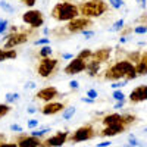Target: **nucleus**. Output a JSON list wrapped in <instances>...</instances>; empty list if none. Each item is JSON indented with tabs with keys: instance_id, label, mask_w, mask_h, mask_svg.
<instances>
[{
	"instance_id": "f3484780",
	"label": "nucleus",
	"mask_w": 147,
	"mask_h": 147,
	"mask_svg": "<svg viewBox=\"0 0 147 147\" xmlns=\"http://www.w3.org/2000/svg\"><path fill=\"white\" fill-rule=\"evenodd\" d=\"M102 122H103L105 127L115 125V124H122V115L121 113H109L102 119Z\"/></svg>"
},
{
	"instance_id": "cd10ccee",
	"label": "nucleus",
	"mask_w": 147,
	"mask_h": 147,
	"mask_svg": "<svg viewBox=\"0 0 147 147\" xmlns=\"http://www.w3.org/2000/svg\"><path fill=\"white\" fill-rule=\"evenodd\" d=\"M19 99V94L18 93H7L6 94V102L7 103H12V102H15Z\"/></svg>"
},
{
	"instance_id": "58836bf2",
	"label": "nucleus",
	"mask_w": 147,
	"mask_h": 147,
	"mask_svg": "<svg viewBox=\"0 0 147 147\" xmlns=\"http://www.w3.org/2000/svg\"><path fill=\"white\" fill-rule=\"evenodd\" d=\"M24 87H25V90H32V88H35V82H32V81H28L25 85H24Z\"/></svg>"
},
{
	"instance_id": "a19ab883",
	"label": "nucleus",
	"mask_w": 147,
	"mask_h": 147,
	"mask_svg": "<svg viewBox=\"0 0 147 147\" xmlns=\"http://www.w3.org/2000/svg\"><path fill=\"white\" fill-rule=\"evenodd\" d=\"M69 87H71V88H74V90H78L80 84H78V81L74 80V81H71V82H69Z\"/></svg>"
},
{
	"instance_id": "c03bdc74",
	"label": "nucleus",
	"mask_w": 147,
	"mask_h": 147,
	"mask_svg": "<svg viewBox=\"0 0 147 147\" xmlns=\"http://www.w3.org/2000/svg\"><path fill=\"white\" fill-rule=\"evenodd\" d=\"M140 60H141V62H144V63H147V50L140 55Z\"/></svg>"
},
{
	"instance_id": "6ab92c4d",
	"label": "nucleus",
	"mask_w": 147,
	"mask_h": 147,
	"mask_svg": "<svg viewBox=\"0 0 147 147\" xmlns=\"http://www.w3.org/2000/svg\"><path fill=\"white\" fill-rule=\"evenodd\" d=\"M52 53H53L52 47L47 44V46H43V47H41V50L38 52V56H40L41 59H44V57H50V56H52Z\"/></svg>"
},
{
	"instance_id": "f704fd0d",
	"label": "nucleus",
	"mask_w": 147,
	"mask_h": 147,
	"mask_svg": "<svg viewBox=\"0 0 147 147\" xmlns=\"http://www.w3.org/2000/svg\"><path fill=\"white\" fill-rule=\"evenodd\" d=\"M97 96H99V94H97V91H96V90H93V88L87 91V97H90V99H93V100H96V99H97Z\"/></svg>"
},
{
	"instance_id": "79ce46f5",
	"label": "nucleus",
	"mask_w": 147,
	"mask_h": 147,
	"mask_svg": "<svg viewBox=\"0 0 147 147\" xmlns=\"http://www.w3.org/2000/svg\"><path fill=\"white\" fill-rule=\"evenodd\" d=\"M0 147H18V143H2Z\"/></svg>"
},
{
	"instance_id": "de8ad7c7",
	"label": "nucleus",
	"mask_w": 147,
	"mask_h": 147,
	"mask_svg": "<svg viewBox=\"0 0 147 147\" xmlns=\"http://www.w3.org/2000/svg\"><path fill=\"white\" fill-rule=\"evenodd\" d=\"M110 144H112L110 141H103V143H100V144H97V147H109Z\"/></svg>"
},
{
	"instance_id": "c85d7f7f",
	"label": "nucleus",
	"mask_w": 147,
	"mask_h": 147,
	"mask_svg": "<svg viewBox=\"0 0 147 147\" xmlns=\"http://www.w3.org/2000/svg\"><path fill=\"white\" fill-rule=\"evenodd\" d=\"M109 3L113 9H121L124 6V0H109Z\"/></svg>"
},
{
	"instance_id": "09e8293b",
	"label": "nucleus",
	"mask_w": 147,
	"mask_h": 147,
	"mask_svg": "<svg viewBox=\"0 0 147 147\" xmlns=\"http://www.w3.org/2000/svg\"><path fill=\"white\" fill-rule=\"evenodd\" d=\"M137 3L140 7H146V3H147V0H137Z\"/></svg>"
},
{
	"instance_id": "39448f33",
	"label": "nucleus",
	"mask_w": 147,
	"mask_h": 147,
	"mask_svg": "<svg viewBox=\"0 0 147 147\" xmlns=\"http://www.w3.org/2000/svg\"><path fill=\"white\" fill-rule=\"evenodd\" d=\"M94 137H96V131H94L93 125L87 124V125L80 127V128L69 137V140H71L72 143H81V141H88V140H91V138H94Z\"/></svg>"
},
{
	"instance_id": "ea45409f",
	"label": "nucleus",
	"mask_w": 147,
	"mask_h": 147,
	"mask_svg": "<svg viewBox=\"0 0 147 147\" xmlns=\"http://www.w3.org/2000/svg\"><path fill=\"white\" fill-rule=\"evenodd\" d=\"M21 2H22L24 5H27V6L32 7V6L35 5V2H37V0H21Z\"/></svg>"
},
{
	"instance_id": "a18cd8bd",
	"label": "nucleus",
	"mask_w": 147,
	"mask_h": 147,
	"mask_svg": "<svg viewBox=\"0 0 147 147\" xmlns=\"http://www.w3.org/2000/svg\"><path fill=\"white\" fill-rule=\"evenodd\" d=\"M81 102H84V103H94L96 100L90 99V97H81Z\"/></svg>"
},
{
	"instance_id": "393cba45",
	"label": "nucleus",
	"mask_w": 147,
	"mask_h": 147,
	"mask_svg": "<svg viewBox=\"0 0 147 147\" xmlns=\"http://www.w3.org/2000/svg\"><path fill=\"white\" fill-rule=\"evenodd\" d=\"M128 141H129V146H132V147H136V146H138V147H143V146H146L144 143H141V141H138L136 137H134L132 136V134H131V136L128 137Z\"/></svg>"
},
{
	"instance_id": "e433bc0d",
	"label": "nucleus",
	"mask_w": 147,
	"mask_h": 147,
	"mask_svg": "<svg viewBox=\"0 0 147 147\" xmlns=\"http://www.w3.org/2000/svg\"><path fill=\"white\" fill-rule=\"evenodd\" d=\"M10 131H16V132H22V127L18 124H12L10 125Z\"/></svg>"
},
{
	"instance_id": "f03ea898",
	"label": "nucleus",
	"mask_w": 147,
	"mask_h": 147,
	"mask_svg": "<svg viewBox=\"0 0 147 147\" xmlns=\"http://www.w3.org/2000/svg\"><path fill=\"white\" fill-rule=\"evenodd\" d=\"M78 15H80V9L72 2H59L52 9V16L59 22H69L78 18Z\"/></svg>"
},
{
	"instance_id": "412c9836",
	"label": "nucleus",
	"mask_w": 147,
	"mask_h": 147,
	"mask_svg": "<svg viewBox=\"0 0 147 147\" xmlns=\"http://www.w3.org/2000/svg\"><path fill=\"white\" fill-rule=\"evenodd\" d=\"M124 25H125L124 19H119V21H116V22L113 24V25H112L110 31H113V32H116V31H121V30H124Z\"/></svg>"
},
{
	"instance_id": "5701e85b",
	"label": "nucleus",
	"mask_w": 147,
	"mask_h": 147,
	"mask_svg": "<svg viewBox=\"0 0 147 147\" xmlns=\"http://www.w3.org/2000/svg\"><path fill=\"white\" fill-rule=\"evenodd\" d=\"M91 55H93V52L90 50V49H84V50L80 52V55H78L77 57H81V59H84V60H88V59L91 57Z\"/></svg>"
},
{
	"instance_id": "ddd939ff",
	"label": "nucleus",
	"mask_w": 147,
	"mask_h": 147,
	"mask_svg": "<svg viewBox=\"0 0 147 147\" xmlns=\"http://www.w3.org/2000/svg\"><path fill=\"white\" fill-rule=\"evenodd\" d=\"M59 96V91H57V88H55V87H44V88H41L38 93H37V99H40V100H43V102H46V103H49V102H52L53 99H56V97Z\"/></svg>"
},
{
	"instance_id": "4c0bfd02",
	"label": "nucleus",
	"mask_w": 147,
	"mask_h": 147,
	"mask_svg": "<svg viewBox=\"0 0 147 147\" xmlns=\"http://www.w3.org/2000/svg\"><path fill=\"white\" fill-rule=\"evenodd\" d=\"M82 35L85 37V38H91V37L94 35V31H88V30H84V31H82Z\"/></svg>"
},
{
	"instance_id": "a211bd4d",
	"label": "nucleus",
	"mask_w": 147,
	"mask_h": 147,
	"mask_svg": "<svg viewBox=\"0 0 147 147\" xmlns=\"http://www.w3.org/2000/svg\"><path fill=\"white\" fill-rule=\"evenodd\" d=\"M74 115H75V107L74 106H69V107H65L63 110H62V118L65 119V121H68V119H71Z\"/></svg>"
},
{
	"instance_id": "1a4fd4ad",
	"label": "nucleus",
	"mask_w": 147,
	"mask_h": 147,
	"mask_svg": "<svg viewBox=\"0 0 147 147\" xmlns=\"http://www.w3.org/2000/svg\"><path fill=\"white\" fill-rule=\"evenodd\" d=\"M69 138V132L68 131H59L56 132L55 136L52 137H49L47 140L41 141V146L40 147H60V146H63Z\"/></svg>"
},
{
	"instance_id": "4be33fe9",
	"label": "nucleus",
	"mask_w": 147,
	"mask_h": 147,
	"mask_svg": "<svg viewBox=\"0 0 147 147\" xmlns=\"http://www.w3.org/2000/svg\"><path fill=\"white\" fill-rule=\"evenodd\" d=\"M134 121H136V116H134V115H122V124H124L125 127H128L129 124H132V122Z\"/></svg>"
},
{
	"instance_id": "2eb2a0df",
	"label": "nucleus",
	"mask_w": 147,
	"mask_h": 147,
	"mask_svg": "<svg viewBox=\"0 0 147 147\" xmlns=\"http://www.w3.org/2000/svg\"><path fill=\"white\" fill-rule=\"evenodd\" d=\"M125 129H127V127H125L124 124L107 125V127H105V129L100 132V136H102V137H115V136H118V134L124 132Z\"/></svg>"
},
{
	"instance_id": "f8f14e48",
	"label": "nucleus",
	"mask_w": 147,
	"mask_h": 147,
	"mask_svg": "<svg viewBox=\"0 0 147 147\" xmlns=\"http://www.w3.org/2000/svg\"><path fill=\"white\" fill-rule=\"evenodd\" d=\"M147 100V85H138L129 93V102L131 103H140Z\"/></svg>"
},
{
	"instance_id": "a878e982",
	"label": "nucleus",
	"mask_w": 147,
	"mask_h": 147,
	"mask_svg": "<svg viewBox=\"0 0 147 147\" xmlns=\"http://www.w3.org/2000/svg\"><path fill=\"white\" fill-rule=\"evenodd\" d=\"M112 97L115 100H118V102H121V100H125V94L122 93L121 90H115L113 93H112Z\"/></svg>"
},
{
	"instance_id": "3c124183",
	"label": "nucleus",
	"mask_w": 147,
	"mask_h": 147,
	"mask_svg": "<svg viewBox=\"0 0 147 147\" xmlns=\"http://www.w3.org/2000/svg\"><path fill=\"white\" fill-rule=\"evenodd\" d=\"M35 112H37L35 107H30V109H28V113H35Z\"/></svg>"
},
{
	"instance_id": "9d476101",
	"label": "nucleus",
	"mask_w": 147,
	"mask_h": 147,
	"mask_svg": "<svg viewBox=\"0 0 147 147\" xmlns=\"http://www.w3.org/2000/svg\"><path fill=\"white\" fill-rule=\"evenodd\" d=\"M87 69V60H84L81 57H74L71 62L65 66V74L66 75H74V74H80L82 71Z\"/></svg>"
},
{
	"instance_id": "4468645a",
	"label": "nucleus",
	"mask_w": 147,
	"mask_h": 147,
	"mask_svg": "<svg viewBox=\"0 0 147 147\" xmlns=\"http://www.w3.org/2000/svg\"><path fill=\"white\" fill-rule=\"evenodd\" d=\"M65 109V105L60 103V102H49L43 106L41 109V113L43 115H56L59 112H62Z\"/></svg>"
},
{
	"instance_id": "6e6552de",
	"label": "nucleus",
	"mask_w": 147,
	"mask_h": 147,
	"mask_svg": "<svg viewBox=\"0 0 147 147\" xmlns=\"http://www.w3.org/2000/svg\"><path fill=\"white\" fill-rule=\"evenodd\" d=\"M28 37L30 34L28 32H12V34H7L6 35V43L3 46L5 50H9V49H13L19 44H24L28 41Z\"/></svg>"
},
{
	"instance_id": "dca6fc26",
	"label": "nucleus",
	"mask_w": 147,
	"mask_h": 147,
	"mask_svg": "<svg viewBox=\"0 0 147 147\" xmlns=\"http://www.w3.org/2000/svg\"><path fill=\"white\" fill-rule=\"evenodd\" d=\"M110 50H112V49H102V50H97L96 53L91 55V60L99 62V63L105 62V60H107L109 56H110Z\"/></svg>"
},
{
	"instance_id": "37998d69",
	"label": "nucleus",
	"mask_w": 147,
	"mask_h": 147,
	"mask_svg": "<svg viewBox=\"0 0 147 147\" xmlns=\"http://www.w3.org/2000/svg\"><path fill=\"white\" fill-rule=\"evenodd\" d=\"M6 60V50L5 49H0V62Z\"/></svg>"
},
{
	"instance_id": "f257e3e1",
	"label": "nucleus",
	"mask_w": 147,
	"mask_h": 147,
	"mask_svg": "<svg viewBox=\"0 0 147 147\" xmlns=\"http://www.w3.org/2000/svg\"><path fill=\"white\" fill-rule=\"evenodd\" d=\"M137 71H136V65H134L131 60L124 59V60H118L115 65H112L105 74V80L107 81H119V80H136Z\"/></svg>"
},
{
	"instance_id": "864d4df0",
	"label": "nucleus",
	"mask_w": 147,
	"mask_h": 147,
	"mask_svg": "<svg viewBox=\"0 0 147 147\" xmlns=\"http://www.w3.org/2000/svg\"><path fill=\"white\" fill-rule=\"evenodd\" d=\"M119 41H121V43H125V41H127V38H125V37H121Z\"/></svg>"
},
{
	"instance_id": "0eeeda50",
	"label": "nucleus",
	"mask_w": 147,
	"mask_h": 147,
	"mask_svg": "<svg viewBox=\"0 0 147 147\" xmlns=\"http://www.w3.org/2000/svg\"><path fill=\"white\" fill-rule=\"evenodd\" d=\"M93 25V21L88 19V18H75L68 22L66 25V31L69 34H77V32H82L84 30H87L88 27Z\"/></svg>"
},
{
	"instance_id": "9b49d317",
	"label": "nucleus",
	"mask_w": 147,
	"mask_h": 147,
	"mask_svg": "<svg viewBox=\"0 0 147 147\" xmlns=\"http://www.w3.org/2000/svg\"><path fill=\"white\" fill-rule=\"evenodd\" d=\"M18 147H40L41 146V138L32 137L31 134L30 136H25V134H21L16 140Z\"/></svg>"
},
{
	"instance_id": "49530a36",
	"label": "nucleus",
	"mask_w": 147,
	"mask_h": 147,
	"mask_svg": "<svg viewBox=\"0 0 147 147\" xmlns=\"http://www.w3.org/2000/svg\"><path fill=\"white\" fill-rule=\"evenodd\" d=\"M124 105H125V100H121V102H118L115 105V109H122V107H124Z\"/></svg>"
},
{
	"instance_id": "603ef678",
	"label": "nucleus",
	"mask_w": 147,
	"mask_h": 147,
	"mask_svg": "<svg viewBox=\"0 0 147 147\" xmlns=\"http://www.w3.org/2000/svg\"><path fill=\"white\" fill-rule=\"evenodd\" d=\"M3 140H5V136H3V134H0V144L3 143Z\"/></svg>"
},
{
	"instance_id": "8fccbe9b",
	"label": "nucleus",
	"mask_w": 147,
	"mask_h": 147,
	"mask_svg": "<svg viewBox=\"0 0 147 147\" xmlns=\"http://www.w3.org/2000/svg\"><path fill=\"white\" fill-rule=\"evenodd\" d=\"M62 57H63V59H71V60L74 59V56H72V55H69V53H63V55H62Z\"/></svg>"
},
{
	"instance_id": "c756f323",
	"label": "nucleus",
	"mask_w": 147,
	"mask_h": 147,
	"mask_svg": "<svg viewBox=\"0 0 147 147\" xmlns=\"http://www.w3.org/2000/svg\"><path fill=\"white\" fill-rule=\"evenodd\" d=\"M127 82H128L127 80H122V81L119 80V81H115V82H113L112 85H110V87H112L113 90H118V88H121V87H124V85H125Z\"/></svg>"
},
{
	"instance_id": "72a5a7b5",
	"label": "nucleus",
	"mask_w": 147,
	"mask_h": 147,
	"mask_svg": "<svg viewBox=\"0 0 147 147\" xmlns=\"http://www.w3.org/2000/svg\"><path fill=\"white\" fill-rule=\"evenodd\" d=\"M18 56V53H16V50H6V59H15Z\"/></svg>"
},
{
	"instance_id": "b1692460",
	"label": "nucleus",
	"mask_w": 147,
	"mask_h": 147,
	"mask_svg": "<svg viewBox=\"0 0 147 147\" xmlns=\"http://www.w3.org/2000/svg\"><path fill=\"white\" fill-rule=\"evenodd\" d=\"M0 7H2L3 10H6L7 13H13V12H15V9L12 7L7 2H5V0H0Z\"/></svg>"
},
{
	"instance_id": "7ed1b4c3",
	"label": "nucleus",
	"mask_w": 147,
	"mask_h": 147,
	"mask_svg": "<svg viewBox=\"0 0 147 147\" xmlns=\"http://www.w3.org/2000/svg\"><path fill=\"white\" fill-rule=\"evenodd\" d=\"M80 13L84 18H99L103 13L107 12V5L103 2V0H88V2H84L78 6Z\"/></svg>"
},
{
	"instance_id": "2f4dec72",
	"label": "nucleus",
	"mask_w": 147,
	"mask_h": 147,
	"mask_svg": "<svg viewBox=\"0 0 147 147\" xmlns=\"http://www.w3.org/2000/svg\"><path fill=\"white\" fill-rule=\"evenodd\" d=\"M49 43H50V38H47V37H44V38H40V40H35V41H34L35 46H47Z\"/></svg>"
},
{
	"instance_id": "473e14b6",
	"label": "nucleus",
	"mask_w": 147,
	"mask_h": 147,
	"mask_svg": "<svg viewBox=\"0 0 147 147\" xmlns=\"http://www.w3.org/2000/svg\"><path fill=\"white\" fill-rule=\"evenodd\" d=\"M7 21L6 19H0V34H3L6 30H7Z\"/></svg>"
},
{
	"instance_id": "7c9ffc66",
	"label": "nucleus",
	"mask_w": 147,
	"mask_h": 147,
	"mask_svg": "<svg viewBox=\"0 0 147 147\" xmlns=\"http://www.w3.org/2000/svg\"><path fill=\"white\" fill-rule=\"evenodd\" d=\"M134 32L136 34H147V25H137L134 28Z\"/></svg>"
},
{
	"instance_id": "20e7f679",
	"label": "nucleus",
	"mask_w": 147,
	"mask_h": 147,
	"mask_svg": "<svg viewBox=\"0 0 147 147\" xmlns=\"http://www.w3.org/2000/svg\"><path fill=\"white\" fill-rule=\"evenodd\" d=\"M59 60L57 59H52V57H44L40 60V63L37 65V72L41 78H49L50 75H53V72L57 68Z\"/></svg>"
},
{
	"instance_id": "c9c22d12",
	"label": "nucleus",
	"mask_w": 147,
	"mask_h": 147,
	"mask_svg": "<svg viewBox=\"0 0 147 147\" xmlns=\"http://www.w3.org/2000/svg\"><path fill=\"white\" fill-rule=\"evenodd\" d=\"M35 127H38V121L37 119H30L28 121V128H35Z\"/></svg>"
},
{
	"instance_id": "aec40b11",
	"label": "nucleus",
	"mask_w": 147,
	"mask_h": 147,
	"mask_svg": "<svg viewBox=\"0 0 147 147\" xmlns=\"http://www.w3.org/2000/svg\"><path fill=\"white\" fill-rule=\"evenodd\" d=\"M47 132H50V128H43V129H34L32 132H31V136L32 137H37V138H41V137H44Z\"/></svg>"
},
{
	"instance_id": "bb28decb",
	"label": "nucleus",
	"mask_w": 147,
	"mask_h": 147,
	"mask_svg": "<svg viewBox=\"0 0 147 147\" xmlns=\"http://www.w3.org/2000/svg\"><path fill=\"white\" fill-rule=\"evenodd\" d=\"M9 112H10V106H9V105H2V103H0V118L6 116Z\"/></svg>"
},
{
	"instance_id": "423d86ee",
	"label": "nucleus",
	"mask_w": 147,
	"mask_h": 147,
	"mask_svg": "<svg viewBox=\"0 0 147 147\" xmlns=\"http://www.w3.org/2000/svg\"><path fill=\"white\" fill-rule=\"evenodd\" d=\"M22 21L28 24V25H31V28L37 30L44 24V16H43V12L31 9V10L25 12V13H22Z\"/></svg>"
}]
</instances>
